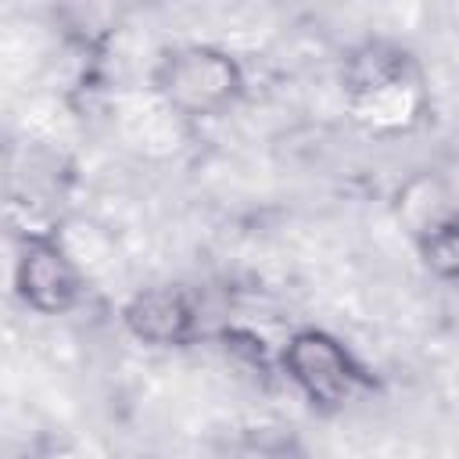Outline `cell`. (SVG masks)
<instances>
[{
  "label": "cell",
  "mask_w": 459,
  "mask_h": 459,
  "mask_svg": "<svg viewBox=\"0 0 459 459\" xmlns=\"http://www.w3.org/2000/svg\"><path fill=\"white\" fill-rule=\"evenodd\" d=\"M136 333L151 337V341H176L186 330V308L176 294H147L136 301V308L129 312Z\"/></svg>",
  "instance_id": "3"
},
{
  "label": "cell",
  "mask_w": 459,
  "mask_h": 459,
  "mask_svg": "<svg viewBox=\"0 0 459 459\" xmlns=\"http://www.w3.org/2000/svg\"><path fill=\"white\" fill-rule=\"evenodd\" d=\"M287 362L294 369V377L305 384V391L319 402H337L341 394H348L351 384V369L348 359L341 355V348L319 333H305L290 344Z\"/></svg>",
  "instance_id": "1"
},
{
  "label": "cell",
  "mask_w": 459,
  "mask_h": 459,
  "mask_svg": "<svg viewBox=\"0 0 459 459\" xmlns=\"http://www.w3.org/2000/svg\"><path fill=\"white\" fill-rule=\"evenodd\" d=\"M25 294L39 308H61L75 294V276L54 247H36L25 262Z\"/></svg>",
  "instance_id": "2"
},
{
  "label": "cell",
  "mask_w": 459,
  "mask_h": 459,
  "mask_svg": "<svg viewBox=\"0 0 459 459\" xmlns=\"http://www.w3.org/2000/svg\"><path fill=\"white\" fill-rule=\"evenodd\" d=\"M430 258L441 269H459V230H445L430 240Z\"/></svg>",
  "instance_id": "4"
}]
</instances>
